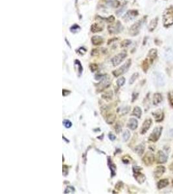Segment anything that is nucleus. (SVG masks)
Masks as SVG:
<instances>
[{
    "label": "nucleus",
    "mask_w": 173,
    "mask_h": 194,
    "mask_svg": "<svg viewBox=\"0 0 173 194\" xmlns=\"http://www.w3.org/2000/svg\"><path fill=\"white\" fill-rule=\"evenodd\" d=\"M163 22L166 27H169L173 24V8L172 7L165 10L163 15Z\"/></svg>",
    "instance_id": "nucleus-1"
},
{
    "label": "nucleus",
    "mask_w": 173,
    "mask_h": 194,
    "mask_svg": "<svg viewBox=\"0 0 173 194\" xmlns=\"http://www.w3.org/2000/svg\"><path fill=\"white\" fill-rule=\"evenodd\" d=\"M131 62H132L131 60L128 59L127 61L125 62V64H123L121 67H120L119 68H118V69L114 71L112 73H113L114 77H119L120 75H122L124 74V73H127L128 71V70L129 69L131 65Z\"/></svg>",
    "instance_id": "nucleus-2"
},
{
    "label": "nucleus",
    "mask_w": 173,
    "mask_h": 194,
    "mask_svg": "<svg viewBox=\"0 0 173 194\" xmlns=\"http://www.w3.org/2000/svg\"><path fill=\"white\" fill-rule=\"evenodd\" d=\"M145 17L143 18V19L138 21L137 22H136L134 24H133L131 27L130 28V35L132 36H134L138 35L139 33H140V30L142 26L143 22H145Z\"/></svg>",
    "instance_id": "nucleus-3"
},
{
    "label": "nucleus",
    "mask_w": 173,
    "mask_h": 194,
    "mask_svg": "<svg viewBox=\"0 0 173 194\" xmlns=\"http://www.w3.org/2000/svg\"><path fill=\"white\" fill-rule=\"evenodd\" d=\"M162 130H163V128L161 126H158L154 128L153 132L151 134L150 137H148V140L152 141V142H156L159 139V137H160Z\"/></svg>",
    "instance_id": "nucleus-4"
},
{
    "label": "nucleus",
    "mask_w": 173,
    "mask_h": 194,
    "mask_svg": "<svg viewBox=\"0 0 173 194\" xmlns=\"http://www.w3.org/2000/svg\"><path fill=\"white\" fill-rule=\"evenodd\" d=\"M127 56V52L123 51L121 52H120V53L117 54L116 56H115L112 59V64H113L114 67L117 66L118 65H119L121 63L125 60Z\"/></svg>",
    "instance_id": "nucleus-5"
},
{
    "label": "nucleus",
    "mask_w": 173,
    "mask_h": 194,
    "mask_svg": "<svg viewBox=\"0 0 173 194\" xmlns=\"http://www.w3.org/2000/svg\"><path fill=\"white\" fill-rule=\"evenodd\" d=\"M154 81L156 84L158 86H163L165 85V78L161 73H156L154 75Z\"/></svg>",
    "instance_id": "nucleus-6"
},
{
    "label": "nucleus",
    "mask_w": 173,
    "mask_h": 194,
    "mask_svg": "<svg viewBox=\"0 0 173 194\" xmlns=\"http://www.w3.org/2000/svg\"><path fill=\"white\" fill-rule=\"evenodd\" d=\"M138 15V10H128V11L126 13L123 18L125 21L128 22V21H130V20H132L134 19V18L137 16Z\"/></svg>",
    "instance_id": "nucleus-7"
},
{
    "label": "nucleus",
    "mask_w": 173,
    "mask_h": 194,
    "mask_svg": "<svg viewBox=\"0 0 173 194\" xmlns=\"http://www.w3.org/2000/svg\"><path fill=\"white\" fill-rule=\"evenodd\" d=\"M154 161V156L153 153H151V152H147L143 158V161L144 162V164L147 165V166H150V165L153 164Z\"/></svg>",
    "instance_id": "nucleus-8"
},
{
    "label": "nucleus",
    "mask_w": 173,
    "mask_h": 194,
    "mask_svg": "<svg viewBox=\"0 0 173 194\" xmlns=\"http://www.w3.org/2000/svg\"><path fill=\"white\" fill-rule=\"evenodd\" d=\"M152 123H153V121H152V120L150 119H148L145 120V122H143V124L142 125V127H141V131H140L141 134L143 135L147 132V131L149 130V128H150L151 126Z\"/></svg>",
    "instance_id": "nucleus-9"
},
{
    "label": "nucleus",
    "mask_w": 173,
    "mask_h": 194,
    "mask_svg": "<svg viewBox=\"0 0 173 194\" xmlns=\"http://www.w3.org/2000/svg\"><path fill=\"white\" fill-rule=\"evenodd\" d=\"M168 157L162 151H159L157 155V162L159 164H163L166 162Z\"/></svg>",
    "instance_id": "nucleus-10"
},
{
    "label": "nucleus",
    "mask_w": 173,
    "mask_h": 194,
    "mask_svg": "<svg viewBox=\"0 0 173 194\" xmlns=\"http://www.w3.org/2000/svg\"><path fill=\"white\" fill-rule=\"evenodd\" d=\"M157 55H158V53H157V51L156 49H153L150 50V51H149L148 54V56H147L148 58H146V60L148 61V62L150 63V64H153L154 60L156 58Z\"/></svg>",
    "instance_id": "nucleus-11"
},
{
    "label": "nucleus",
    "mask_w": 173,
    "mask_h": 194,
    "mask_svg": "<svg viewBox=\"0 0 173 194\" xmlns=\"http://www.w3.org/2000/svg\"><path fill=\"white\" fill-rule=\"evenodd\" d=\"M122 29H123L122 25L121 24V23L119 22H118L114 27V26H109L108 27V30L110 32L113 33H119L122 31Z\"/></svg>",
    "instance_id": "nucleus-12"
},
{
    "label": "nucleus",
    "mask_w": 173,
    "mask_h": 194,
    "mask_svg": "<svg viewBox=\"0 0 173 194\" xmlns=\"http://www.w3.org/2000/svg\"><path fill=\"white\" fill-rule=\"evenodd\" d=\"M134 173V178L136 179V180H137L138 182L140 183V184H141V183H143L145 182V180L146 179V177L145 175L143 174H141L140 172H133Z\"/></svg>",
    "instance_id": "nucleus-13"
},
{
    "label": "nucleus",
    "mask_w": 173,
    "mask_h": 194,
    "mask_svg": "<svg viewBox=\"0 0 173 194\" xmlns=\"http://www.w3.org/2000/svg\"><path fill=\"white\" fill-rule=\"evenodd\" d=\"M165 171H166V168H165L164 166H159L155 169V171H154V176L156 178L160 177L164 174Z\"/></svg>",
    "instance_id": "nucleus-14"
},
{
    "label": "nucleus",
    "mask_w": 173,
    "mask_h": 194,
    "mask_svg": "<svg viewBox=\"0 0 173 194\" xmlns=\"http://www.w3.org/2000/svg\"><path fill=\"white\" fill-rule=\"evenodd\" d=\"M138 122L135 119H130L128 122V127L132 130H135L138 128Z\"/></svg>",
    "instance_id": "nucleus-15"
},
{
    "label": "nucleus",
    "mask_w": 173,
    "mask_h": 194,
    "mask_svg": "<svg viewBox=\"0 0 173 194\" xmlns=\"http://www.w3.org/2000/svg\"><path fill=\"white\" fill-rule=\"evenodd\" d=\"M91 41L94 45H100L103 42V39L99 36H94L91 38Z\"/></svg>",
    "instance_id": "nucleus-16"
},
{
    "label": "nucleus",
    "mask_w": 173,
    "mask_h": 194,
    "mask_svg": "<svg viewBox=\"0 0 173 194\" xmlns=\"http://www.w3.org/2000/svg\"><path fill=\"white\" fill-rule=\"evenodd\" d=\"M108 167L110 170L111 171V176L112 177H113L115 175V170H116V166H115V165L113 163V162H112L111 159L110 157L108 158Z\"/></svg>",
    "instance_id": "nucleus-17"
},
{
    "label": "nucleus",
    "mask_w": 173,
    "mask_h": 194,
    "mask_svg": "<svg viewBox=\"0 0 173 194\" xmlns=\"http://www.w3.org/2000/svg\"><path fill=\"white\" fill-rule=\"evenodd\" d=\"M153 116L155 117L156 120L157 122H160L161 120H163V113L162 112L161 110H159V111H157L156 112L153 113Z\"/></svg>",
    "instance_id": "nucleus-18"
},
{
    "label": "nucleus",
    "mask_w": 173,
    "mask_h": 194,
    "mask_svg": "<svg viewBox=\"0 0 173 194\" xmlns=\"http://www.w3.org/2000/svg\"><path fill=\"white\" fill-rule=\"evenodd\" d=\"M157 25H158V18H155L154 19L152 20L150 23H149L148 31H151V32L153 31L156 28Z\"/></svg>",
    "instance_id": "nucleus-19"
},
{
    "label": "nucleus",
    "mask_w": 173,
    "mask_h": 194,
    "mask_svg": "<svg viewBox=\"0 0 173 194\" xmlns=\"http://www.w3.org/2000/svg\"><path fill=\"white\" fill-rule=\"evenodd\" d=\"M135 152L137 153L138 155H142L143 153H144V150H145V145L143 144H139L135 148Z\"/></svg>",
    "instance_id": "nucleus-20"
},
{
    "label": "nucleus",
    "mask_w": 173,
    "mask_h": 194,
    "mask_svg": "<svg viewBox=\"0 0 173 194\" xmlns=\"http://www.w3.org/2000/svg\"><path fill=\"white\" fill-rule=\"evenodd\" d=\"M162 96L160 93H155L153 96L154 105H158L162 101Z\"/></svg>",
    "instance_id": "nucleus-21"
},
{
    "label": "nucleus",
    "mask_w": 173,
    "mask_h": 194,
    "mask_svg": "<svg viewBox=\"0 0 173 194\" xmlns=\"http://www.w3.org/2000/svg\"><path fill=\"white\" fill-rule=\"evenodd\" d=\"M103 28L102 26H101L98 23H94L92 25H91V31L92 33H97V32H101V31H103Z\"/></svg>",
    "instance_id": "nucleus-22"
},
{
    "label": "nucleus",
    "mask_w": 173,
    "mask_h": 194,
    "mask_svg": "<svg viewBox=\"0 0 173 194\" xmlns=\"http://www.w3.org/2000/svg\"><path fill=\"white\" fill-rule=\"evenodd\" d=\"M165 57L166 59L168 61H172L173 60V51L171 49H168L165 52Z\"/></svg>",
    "instance_id": "nucleus-23"
},
{
    "label": "nucleus",
    "mask_w": 173,
    "mask_h": 194,
    "mask_svg": "<svg viewBox=\"0 0 173 194\" xmlns=\"http://www.w3.org/2000/svg\"><path fill=\"white\" fill-rule=\"evenodd\" d=\"M132 115L133 116L136 117L138 119H140L141 117V115H142V111H141V109L140 107L138 106H136L134 107V109H133V111H132Z\"/></svg>",
    "instance_id": "nucleus-24"
},
{
    "label": "nucleus",
    "mask_w": 173,
    "mask_h": 194,
    "mask_svg": "<svg viewBox=\"0 0 173 194\" xmlns=\"http://www.w3.org/2000/svg\"><path fill=\"white\" fill-rule=\"evenodd\" d=\"M115 115L114 113H110L107 115L106 117V121L108 124H112L115 120Z\"/></svg>",
    "instance_id": "nucleus-25"
},
{
    "label": "nucleus",
    "mask_w": 173,
    "mask_h": 194,
    "mask_svg": "<svg viewBox=\"0 0 173 194\" xmlns=\"http://www.w3.org/2000/svg\"><path fill=\"white\" fill-rule=\"evenodd\" d=\"M112 97H113V91H112V90L107 91V92L104 93L103 95H102V98L104 100H106L107 101L112 100Z\"/></svg>",
    "instance_id": "nucleus-26"
},
{
    "label": "nucleus",
    "mask_w": 173,
    "mask_h": 194,
    "mask_svg": "<svg viewBox=\"0 0 173 194\" xmlns=\"http://www.w3.org/2000/svg\"><path fill=\"white\" fill-rule=\"evenodd\" d=\"M169 185L168 179H162L158 182V189H161V188L166 187Z\"/></svg>",
    "instance_id": "nucleus-27"
},
{
    "label": "nucleus",
    "mask_w": 173,
    "mask_h": 194,
    "mask_svg": "<svg viewBox=\"0 0 173 194\" xmlns=\"http://www.w3.org/2000/svg\"><path fill=\"white\" fill-rule=\"evenodd\" d=\"M130 137V133L129 131L128 130H125V132L123 133V140L124 141H127L128 139H129V138Z\"/></svg>",
    "instance_id": "nucleus-28"
},
{
    "label": "nucleus",
    "mask_w": 173,
    "mask_h": 194,
    "mask_svg": "<svg viewBox=\"0 0 173 194\" xmlns=\"http://www.w3.org/2000/svg\"><path fill=\"white\" fill-rule=\"evenodd\" d=\"M125 83V78L124 77L119 78V79L117 80V85L118 87H119V88L124 85Z\"/></svg>",
    "instance_id": "nucleus-29"
},
{
    "label": "nucleus",
    "mask_w": 173,
    "mask_h": 194,
    "mask_svg": "<svg viewBox=\"0 0 173 194\" xmlns=\"http://www.w3.org/2000/svg\"><path fill=\"white\" fill-rule=\"evenodd\" d=\"M63 125H64L65 128H70L72 126V123L70 121V120H67V119H65L63 120Z\"/></svg>",
    "instance_id": "nucleus-30"
},
{
    "label": "nucleus",
    "mask_w": 173,
    "mask_h": 194,
    "mask_svg": "<svg viewBox=\"0 0 173 194\" xmlns=\"http://www.w3.org/2000/svg\"><path fill=\"white\" fill-rule=\"evenodd\" d=\"M138 77H139V74L138 73H134V74H133L132 77H131L130 80H129L130 84H132V83L135 82L136 80L138 78Z\"/></svg>",
    "instance_id": "nucleus-31"
},
{
    "label": "nucleus",
    "mask_w": 173,
    "mask_h": 194,
    "mask_svg": "<svg viewBox=\"0 0 173 194\" xmlns=\"http://www.w3.org/2000/svg\"><path fill=\"white\" fill-rule=\"evenodd\" d=\"M131 43V41L129 40H125L121 43V47H127Z\"/></svg>",
    "instance_id": "nucleus-32"
},
{
    "label": "nucleus",
    "mask_w": 173,
    "mask_h": 194,
    "mask_svg": "<svg viewBox=\"0 0 173 194\" xmlns=\"http://www.w3.org/2000/svg\"><path fill=\"white\" fill-rule=\"evenodd\" d=\"M121 130H122V127L119 123H117L115 125V132L117 134H119V133H121Z\"/></svg>",
    "instance_id": "nucleus-33"
},
{
    "label": "nucleus",
    "mask_w": 173,
    "mask_h": 194,
    "mask_svg": "<svg viewBox=\"0 0 173 194\" xmlns=\"http://www.w3.org/2000/svg\"><path fill=\"white\" fill-rule=\"evenodd\" d=\"M75 188L74 187H71V186H69V187H67L66 188V189L64 191V193H74L75 192Z\"/></svg>",
    "instance_id": "nucleus-34"
},
{
    "label": "nucleus",
    "mask_w": 173,
    "mask_h": 194,
    "mask_svg": "<svg viewBox=\"0 0 173 194\" xmlns=\"http://www.w3.org/2000/svg\"><path fill=\"white\" fill-rule=\"evenodd\" d=\"M71 31H72V32L73 33H75V32H77V31H78L80 30V27H79V26L77 25H74L73 26H72V27H71Z\"/></svg>",
    "instance_id": "nucleus-35"
},
{
    "label": "nucleus",
    "mask_w": 173,
    "mask_h": 194,
    "mask_svg": "<svg viewBox=\"0 0 173 194\" xmlns=\"http://www.w3.org/2000/svg\"><path fill=\"white\" fill-rule=\"evenodd\" d=\"M90 69L91 71L92 72H95V71L97 70L98 69V66H97V65L95 64H91L90 65Z\"/></svg>",
    "instance_id": "nucleus-36"
},
{
    "label": "nucleus",
    "mask_w": 173,
    "mask_h": 194,
    "mask_svg": "<svg viewBox=\"0 0 173 194\" xmlns=\"http://www.w3.org/2000/svg\"><path fill=\"white\" fill-rule=\"evenodd\" d=\"M62 174L65 177L68 174V167L65 166V165H64L62 167Z\"/></svg>",
    "instance_id": "nucleus-37"
},
{
    "label": "nucleus",
    "mask_w": 173,
    "mask_h": 194,
    "mask_svg": "<svg viewBox=\"0 0 173 194\" xmlns=\"http://www.w3.org/2000/svg\"><path fill=\"white\" fill-rule=\"evenodd\" d=\"M123 183L121 181H119L117 183L116 185H115V188H116V189L118 190H121V189L123 188Z\"/></svg>",
    "instance_id": "nucleus-38"
},
{
    "label": "nucleus",
    "mask_w": 173,
    "mask_h": 194,
    "mask_svg": "<svg viewBox=\"0 0 173 194\" xmlns=\"http://www.w3.org/2000/svg\"><path fill=\"white\" fill-rule=\"evenodd\" d=\"M169 99L171 104L173 106V91H171L169 93Z\"/></svg>",
    "instance_id": "nucleus-39"
},
{
    "label": "nucleus",
    "mask_w": 173,
    "mask_h": 194,
    "mask_svg": "<svg viewBox=\"0 0 173 194\" xmlns=\"http://www.w3.org/2000/svg\"><path fill=\"white\" fill-rule=\"evenodd\" d=\"M99 54V50L95 49L92 50V52H91V55L92 56H97Z\"/></svg>",
    "instance_id": "nucleus-40"
},
{
    "label": "nucleus",
    "mask_w": 173,
    "mask_h": 194,
    "mask_svg": "<svg viewBox=\"0 0 173 194\" xmlns=\"http://www.w3.org/2000/svg\"><path fill=\"white\" fill-rule=\"evenodd\" d=\"M142 170V168L139 167L137 166H135L133 167V172H140V170Z\"/></svg>",
    "instance_id": "nucleus-41"
},
{
    "label": "nucleus",
    "mask_w": 173,
    "mask_h": 194,
    "mask_svg": "<svg viewBox=\"0 0 173 194\" xmlns=\"http://www.w3.org/2000/svg\"><path fill=\"white\" fill-rule=\"evenodd\" d=\"M108 137L110 138V140H111L112 141L115 140V138H116V137H115V136L114 134H112V133H109V134H108Z\"/></svg>",
    "instance_id": "nucleus-42"
},
{
    "label": "nucleus",
    "mask_w": 173,
    "mask_h": 194,
    "mask_svg": "<svg viewBox=\"0 0 173 194\" xmlns=\"http://www.w3.org/2000/svg\"><path fill=\"white\" fill-rule=\"evenodd\" d=\"M86 52V49L84 47H80L78 49V52L81 54H84Z\"/></svg>",
    "instance_id": "nucleus-43"
},
{
    "label": "nucleus",
    "mask_w": 173,
    "mask_h": 194,
    "mask_svg": "<svg viewBox=\"0 0 173 194\" xmlns=\"http://www.w3.org/2000/svg\"><path fill=\"white\" fill-rule=\"evenodd\" d=\"M138 96V93H133L132 94V102H134V100H136V99H137Z\"/></svg>",
    "instance_id": "nucleus-44"
},
{
    "label": "nucleus",
    "mask_w": 173,
    "mask_h": 194,
    "mask_svg": "<svg viewBox=\"0 0 173 194\" xmlns=\"http://www.w3.org/2000/svg\"><path fill=\"white\" fill-rule=\"evenodd\" d=\"M170 170H171L172 172H173V163H172L171 164V166H170Z\"/></svg>",
    "instance_id": "nucleus-45"
}]
</instances>
